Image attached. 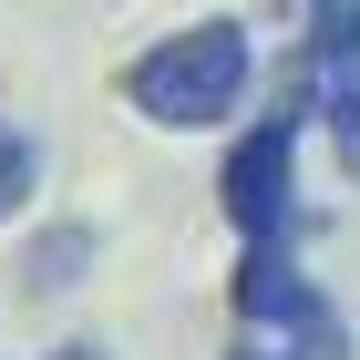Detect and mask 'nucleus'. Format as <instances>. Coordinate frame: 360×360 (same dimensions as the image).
I'll return each mask as SVG.
<instances>
[{
	"label": "nucleus",
	"instance_id": "nucleus-4",
	"mask_svg": "<svg viewBox=\"0 0 360 360\" xmlns=\"http://www.w3.org/2000/svg\"><path fill=\"white\" fill-rule=\"evenodd\" d=\"M83 268H93V226H41L31 257H21V288L31 299H62V288H83Z\"/></svg>",
	"mask_w": 360,
	"mask_h": 360
},
{
	"label": "nucleus",
	"instance_id": "nucleus-3",
	"mask_svg": "<svg viewBox=\"0 0 360 360\" xmlns=\"http://www.w3.org/2000/svg\"><path fill=\"white\" fill-rule=\"evenodd\" d=\"M299 113H309V72L226 144L217 195H226V226H237V237H288V226H299Z\"/></svg>",
	"mask_w": 360,
	"mask_h": 360
},
{
	"label": "nucleus",
	"instance_id": "nucleus-7",
	"mask_svg": "<svg viewBox=\"0 0 360 360\" xmlns=\"http://www.w3.org/2000/svg\"><path fill=\"white\" fill-rule=\"evenodd\" d=\"M31 186H41V144H31L21 124H0V217H21Z\"/></svg>",
	"mask_w": 360,
	"mask_h": 360
},
{
	"label": "nucleus",
	"instance_id": "nucleus-2",
	"mask_svg": "<svg viewBox=\"0 0 360 360\" xmlns=\"http://www.w3.org/2000/svg\"><path fill=\"white\" fill-rule=\"evenodd\" d=\"M237 319L268 360H350V319L319 299V278L288 257V237H248L237 257Z\"/></svg>",
	"mask_w": 360,
	"mask_h": 360
},
{
	"label": "nucleus",
	"instance_id": "nucleus-5",
	"mask_svg": "<svg viewBox=\"0 0 360 360\" xmlns=\"http://www.w3.org/2000/svg\"><path fill=\"white\" fill-rule=\"evenodd\" d=\"M360 62V0H309V72H350Z\"/></svg>",
	"mask_w": 360,
	"mask_h": 360
},
{
	"label": "nucleus",
	"instance_id": "nucleus-6",
	"mask_svg": "<svg viewBox=\"0 0 360 360\" xmlns=\"http://www.w3.org/2000/svg\"><path fill=\"white\" fill-rule=\"evenodd\" d=\"M319 113H330L340 175H360V62H350V72H319Z\"/></svg>",
	"mask_w": 360,
	"mask_h": 360
},
{
	"label": "nucleus",
	"instance_id": "nucleus-8",
	"mask_svg": "<svg viewBox=\"0 0 360 360\" xmlns=\"http://www.w3.org/2000/svg\"><path fill=\"white\" fill-rule=\"evenodd\" d=\"M52 360H113V350H103V340H62Z\"/></svg>",
	"mask_w": 360,
	"mask_h": 360
},
{
	"label": "nucleus",
	"instance_id": "nucleus-9",
	"mask_svg": "<svg viewBox=\"0 0 360 360\" xmlns=\"http://www.w3.org/2000/svg\"><path fill=\"white\" fill-rule=\"evenodd\" d=\"M226 360H268V350H257V340H237V350H226Z\"/></svg>",
	"mask_w": 360,
	"mask_h": 360
},
{
	"label": "nucleus",
	"instance_id": "nucleus-1",
	"mask_svg": "<svg viewBox=\"0 0 360 360\" xmlns=\"http://www.w3.org/2000/svg\"><path fill=\"white\" fill-rule=\"evenodd\" d=\"M248 72H257L248 21L206 11V21L165 31L155 52L124 62V103H134L144 124H165V134H206V124H226V113L248 103Z\"/></svg>",
	"mask_w": 360,
	"mask_h": 360
}]
</instances>
